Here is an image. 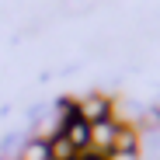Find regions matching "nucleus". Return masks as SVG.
Listing matches in <instances>:
<instances>
[{
    "instance_id": "f257e3e1",
    "label": "nucleus",
    "mask_w": 160,
    "mask_h": 160,
    "mask_svg": "<svg viewBox=\"0 0 160 160\" xmlns=\"http://www.w3.org/2000/svg\"><path fill=\"white\" fill-rule=\"evenodd\" d=\"M73 108H77V115L84 118L87 125H94L101 118H112V98L101 94V91H91L84 98H73Z\"/></svg>"
},
{
    "instance_id": "f03ea898",
    "label": "nucleus",
    "mask_w": 160,
    "mask_h": 160,
    "mask_svg": "<svg viewBox=\"0 0 160 160\" xmlns=\"http://www.w3.org/2000/svg\"><path fill=\"white\" fill-rule=\"evenodd\" d=\"M115 136H118V122L115 118H101L91 125V146L87 153H98V157H108L115 150Z\"/></svg>"
},
{
    "instance_id": "7ed1b4c3",
    "label": "nucleus",
    "mask_w": 160,
    "mask_h": 160,
    "mask_svg": "<svg viewBox=\"0 0 160 160\" xmlns=\"http://www.w3.org/2000/svg\"><path fill=\"white\" fill-rule=\"evenodd\" d=\"M59 136L73 146V150H80V153H87V146H91V125L84 122V118H80L77 112L63 122V129H59Z\"/></svg>"
},
{
    "instance_id": "20e7f679",
    "label": "nucleus",
    "mask_w": 160,
    "mask_h": 160,
    "mask_svg": "<svg viewBox=\"0 0 160 160\" xmlns=\"http://www.w3.org/2000/svg\"><path fill=\"white\" fill-rule=\"evenodd\" d=\"M14 160H49V139L28 136V139L18 146V157Z\"/></svg>"
},
{
    "instance_id": "39448f33",
    "label": "nucleus",
    "mask_w": 160,
    "mask_h": 160,
    "mask_svg": "<svg viewBox=\"0 0 160 160\" xmlns=\"http://www.w3.org/2000/svg\"><path fill=\"white\" fill-rule=\"evenodd\" d=\"M49 160H80V150H73L63 136L49 139Z\"/></svg>"
},
{
    "instance_id": "423d86ee",
    "label": "nucleus",
    "mask_w": 160,
    "mask_h": 160,
    "mask_svg": "<svg viewBox=\"0 0 160 160\" xmlns=\"http://www.w3.org/2000/svg\"><path fill=\"white\" fill-rule=\"evenodd\" d=\"M104 160H146V157H143V150H112Z\"/></svg>"
},
{
    "instance_id": "0eeeda50",
    "label": "nucleus",
    "mask_w": 160,
    "mask_h": 160,
    "mask_svg": "<svg viewBox=\"0 0 160 160\" xmlns=\"http://www.w3.org/2000/svg\"><path fill=\"white\" fill-rule=\"evenodd\" d=\"M0 160H4V157H0Z\"/></svg>"
}]
</instances>
